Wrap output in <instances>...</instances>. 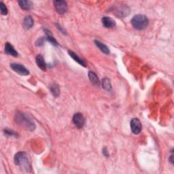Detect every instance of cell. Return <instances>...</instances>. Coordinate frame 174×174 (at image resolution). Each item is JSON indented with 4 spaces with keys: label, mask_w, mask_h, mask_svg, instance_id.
<instances>
[{
    "label": "cell",
    "mask_w": 174,
    "mask_h": 174,
    "mask_svg": "<svg viewBox=\"0 0 174 174\" xmlns=\"http://www.w3.org/2000/svg\"><path fill=\"white\" fill-rule=\"evenodd\" d=\"M15 162L25 172H29L31 169L30 156L25 152H19L15 156Z\"/></svg>",
    "instance_id": "obj_1"
},
{
    "label": "cell",
    "mask_w": 174,
    "mask_h": 174,
    "mask_svg": "<svg viewBox=\"0 0 174 174\" xmlns=\"http://www.w3.org/2000/svg\"><path fill=\"white\" fill-rule=\"evenodd\" d=\"M15 121L17 125L26 130L33 131L36 129V124L33 120L22 112H18L16 114Z\"/></svg>",
    "instance_id": "obj_2"
},
{
    "label": "cell",
    "mask_w": 174,
    "mask_h": 174,
    "mask_svg": "<svg viewBox=\"0 0 174 174\" xmlns=\"http://www.w3.org/2000/svg\"><path fill=\"white\" fill-rule=\"evenodd\" d=\"M148 22H149L148 19L143 15H135L131 19V24H132L133 27L138 30L145 29L148 26Z\"/></svg>",
    "instance_id": "obj_3"
},
{
    "label": "cell",
    "mask_w": 174,
    "mask_h": 174,
    "mask_svg": "<svg viewBox=\"0 0 174 174\" xmlns=\"http://www.w3.org/2000/svg\"><path fill=\"white\" fill-rule=\"evenodd\" d=\"M112 11L118 17H126L129 15L130 9L125 5H118L113 8Z\"/></svg>",
    "instance_id": "obj_4"
},
{
    "label": "cell",
    "mask_w": 174,
    "mask_h": 174,
    "mask_svg": "<svg viewBox=\"0 0 174 174\" xmlns=\"http://www.w3.org/2000/svg\"><path fill=\"white\" fill-rule=\"evenodd\" d=\"M10 67L13 71L18 73L21 76H27L29 74V72L26 67H25L23 65L19 63H12L10 65Z\"/></svg>",
    "instance_id": "obj_5"
},
{
    "label": "cell",
    "mask_w": 174,
    "mask_h": 174,
    "mask_svg": "<svg viewBox=\"0 0 174 174\" xmlns=\"http://www.w3.org/2000/svg\"><path fill=\"white\" fill-rule=\"evenodd\" d=\"M130 126L131 131H132L134 134H135V135L140 133L142 131V123L138 118H135L131 120Z\"/></svg>",
    "instance_id": "obj_6"
},
{
    "label": "cell",
    "mask_w": 174,
    "mask_h": 174,
    "mask_svg": "<svg viewBox=\"0 0 174 174\" xmlns=\"http://www.w3.org/2000/svg\"><path fill=\"white\" fill-rule=\"evenodd\" d=\"M53 3L56 11H57L59 14L63 15L65 12H67L68 7L67 3L65 1L59 0V1H55Z\"/></svg>",
    "instance_id": "obj_7"
},
{
    "label": "cell",
    "mask_w": 174,
    "mask_h": 174,
    "mask_svg": "<svg viewBox=\"0 0 174 174\" xmlns=\"http://www.w3.org/2000/svg\"><path fill=\"white\" fill-rule=\"evenodd\" d=\"M73 122L76 127L78 129H81L84 127L85 119L81 113H76L73 116Z\"/></svg>",
    "instance_id": "obj_8"
},
{
    "label": "cell",
    "mask_w": 174,
    "mask_h": 174,
    "mask_svg": "<svg viewBox=\"0 0 174 174\" xmlns=\"http://www.w3.org/2000/svg\"><path fill=\"white\" fill-rule=\"evenodd\" d=\"M102 24L105 28H112L116 25V22L112 18L104 16L102 19Z\"/></svg>",
    "instance_id": "obj_9"
},
{
    "label": "cell",
    "mask_w": 174,
    "mask_h": 174,
    "mask_svg": "<svg viewBox=\"0 0 174 174\" xmlns=\"http://www.w3.org/2000/svg\"><path fill=\"white\" fill-rule=\"evenodd\" d=\"M5 53L8 54V55L13 56H18V53L15 49V48L12 46L10 43H5Z\"/></svg>",
    "instance_id": "obj_10"
},
{
    "label": "cell",
    "mask_w": 174,
    "mask_h": 174,
    "mask_svg": "<svg viewBox=\"0 0 174 174\" xmlns=\"http://www.w3.org/2000/svg\"><path fill=\"white\" fill-rule=\"evenodd\" d=\"M36 61L38 66L43 71L46 70V63L44 61V59L43 56L41 55H38L36 56Z\"/></svg>",
    "instance_id": "obj_11"
},
{
    "label": "cell",
    "mask_w": 174,
    "mask_h": 174,
    "mask_svg": "<svg viewBox=\"0 0 174 174\" xmlns=\"http://www.w3.org/2000/svg\"><path fill=\"white\" fill-rule=\"evenodd\" d=\"M88 78H89L90 82H92L93 84L95 85L96 87H99L100 86V82H99V80L98 76H97V74L95 73H94L93 72H88Z\"/></svg>",
    "instance_id": "obj_12"
},
{
    "label": "cell",
    "mask_w": 174,
    "mask_h": 174,
    "mask_svg": "<svg viewBox=\"0 0 174 174\" xmlns=\"http://www.w3.org/2000/svg\"><path fill=\"white\" fill-rule=\"evenodd\" d=\"M68 53H69V55H70V56H71V57H72L74 60V61H76L77 63H78L80 65H82V66H84V67L87 66L86 62H85L84 60H82L81 58H80L79 56L77 55L75 53L73 52V51L69 50V51H68Z\"/></svg>",
    "instance_id": "obj_13"
},
{
    "label": "cell",
    "mask_w": 174,
    "mask_h": 174,
    "mask_svg": "<svg viewBox=\"0 0 174 174\" xmlns=\"http://www.w3.org/2000/svg\"><path fill=\"white\" fill-rule=\"evenodd\" d=\"M24 27L27 29H29L33 26V20L31 16H27L23 21Z\"/></svg>",
    "instance_id": "obj_14"
},
{
    "label": "cell",
    "mask_w": 174,
    "mask_h": 174,
    "mask_svg": "<svg viewBox=\"0 0 174 174\" xmlns=\"http://www.w3.org/2000/svg\"><path fill=\"white\" fill-rule=\"evenodd\" d=\"M19 4L22 9L25 10H30L33 6V4L31 1H24V0H21V1H19Z\"/></svg>",
    "instance_id": "obj_15"
},
{
    "label": "cell",
    "mask_w": 174,
    "mask_h": 174,
    "mask_svg": "<svg viewBox=\"0 0 174 174\" xmlns=\"http://www.w3.org/2000/svg\"><path fill=\"white\" fill-rule=\"evenodd\" d=\"M95 45L97 46V48L101 51V52H103L105 54H106V55H108V54L110 53L109 48H107L106 45H105L104 44L101 43V42H99L98 40H95Z\"/></svg>",
    "instance_id": "obj_16"
},
{
    "label": "cell",
    "mask_w": 174,
    "mask_h": 174,
    "mask_svg": "<svg viewBox=\"0 0 174 174\" xmlns=\"http://www.w3.org/2000/svg\"><path fill=\"white\" fill-rule=\"evenodd\" d=\"M50 90L53 96H55V97H59V93H60V89H59V87L58 84H53L50 87Z\"/></svg>",
    "instance_id": "obj_17"
},
{
    "label": "cell",
    "mask_w": 174,
    "mask_h": 174,
    "mask_svg": "<svg viewBox=\"0 0 174 174\" xmlns=\"http://www.w3.org/2000/svg\"><path fill=\"white\" fill-rule=\"evenodd\" d=\"M102 87L104 89L107 91H112V84L109 79L104 78L102 80Z\"/></svg>",
    "instance_id": "obj_18"
},
{
    "label": "cell",
    "mask_w": 174,
    "mask_h": 174,
    "mask_svg": "<svg viewBox=\"0 0 174 174\" xmlns=\"http://www.w3.org/2000/svg\"><path fill=\"white\" fill-rule=\"evenodd\" d=\"M0 8H1V13L3 15H6L8 14V9L3 2L0 3Z\"/></svg>",
    "instance_id": "obj_19"
},
{
    "label": "cell",
    "mask_w": 174,
    "mask_h": 174,
    "mask_svg": "<svg viewBox=\"0 0 174 174\" xmlns=\"http://www.w3.org/2000/svg\"><path fill=\"white\" fill-rule=\"evenodd\" d=\"M4 133L6 135L8 136H10V137H12V136H15L16 137L17 135V133H15V131H12V130H8V129H5L4 130Z\"/></svg>",
    "instance_id": "obj_20"
},
{
    "label": "cell",
    "mask_w": 174,
    "mask_h": 174,
    "mask_svg": "<svg viewBox=\"0 0 174 174\" xmlns=\"http://www.w3.org/2000/svg\"><path fill=\"white\" fill-rule=\"evenodd\" d=\"M46 38H39L38 40H37V42H36V46H42L44 44V41L46 40Z\"/></svg>",
    "instance_id": "obj_21"
},
{
    "label": "cell",
    "mask_w": 174,
    "mask_h": 174,
    "mask_svg": "<svg viewBox=\"0 0 174 174\" xmlns=\"http://www.w3.org/2000/svg\"><path fill=\"white\" fill-rule=\"evenodd\" d=\"M103 154H104V155L105 156H106V157H107V156H109V154H108L107 150L106 148H104V149H103Z\"/></svg>",
    "instance_id": "obj_22"
},
{
    "label": "cell",
    "mask_w": 174,
    "mask_h": 174,
    "mask_svg": "<svg viewBox=\"0 0 174 174\" xmlns=\"http://www.w3.org/2000/svg\"><path fill=\"white\" fill-rule=\"evenodd\" d=\"M173 155H172V156H170L169 157V161H170V162H171V163L172 164H173Z\"/></svg>",
    "instance_id": "obj_23"
}]
</instances>
